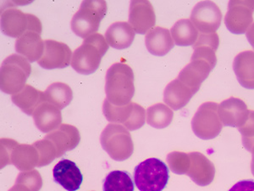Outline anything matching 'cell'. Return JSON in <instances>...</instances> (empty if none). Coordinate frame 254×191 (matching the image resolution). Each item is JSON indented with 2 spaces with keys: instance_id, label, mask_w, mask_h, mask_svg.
<instances>
[{
  "instance_id": "31",
  "label": "cell",
  "mask_w": 254,
  "mask_h": 191,
  "mask_svg": "<svg viewBox=\"0 0 254 191\" xmlns=\"http://www.w3.org/2000/svg\"><path fill=\"white\" fill-rule=\"evenodd\" d=\"M43 187V180L37 170L21 172L15 180V185L8 191H39Z\"/></svg>"
},
{
  "instance_id": "38",
  "label": "cell",
  "mask_w": 254,
  "mask_h": 191,
  "mask_svg": "<svg viewBox=\"0 0 254 191\" xmlns=\"http://www.w3.org/2000/svg\"><path fill=\"white\" fill-rule=\"evenodd\" d=\"M246 36H247L248 40H249V43H250V44H251L254 49V23L252 24V26L248 30V32H247Z\"/></svg>"
},
{
  "instance_id": "37",
  "label": "cell",
  "mask_w": 254,
  "mask_h": 191,
  "mask_svg": "<svg viewBox=\"0 0 254 191\" xmlns=\"http://www.w3.org/2000/svg\"><path fill=\"white\" fill-rule=\"evenodd\" d=\"M229 191H254V181L252 180H242L234 185Z\"/></svg>"
},
{
  "instance_id": "19",
  "label": "cell",
  "mask_w": 254,
  "mask_h": 191,
  "mask_svg": "<svg viewBox=\"0 0 254 191\" xmlns=\"http://www.w3.org/2000/svg\"><path fill=\"white\" fill-rule=\"evenodd\" d=\"M15 50L29 62L39 61L44 50V41L41 38V33L26 31L15 41Z\"/></svg>"
},
{
  "instance_id": "4",
  "label": "cell",
  "mask_w": 254,
  "mask_h": 191,
  "mask_svg": "<svg viewBox=\"0 0 254 191\" xmlns=\"http://www.w3.org/2000/svg\"><path fill=\"white\" fill-rule=\"evenodd\" d=\"M106 12L107 3L105 1H83L70 22L72 32L82 38L95 34Z\"/></svg>"
},
{
  "instance_id": "26",
  "label": "cell",
  "mask_w": 254,
  "mask_h": 191,
  "mask_svg": "<svg viewBox=\"0 0 254 191\" xmlns=\"http://www.w3.org/2000/svg\"><path fill=\"white\" fill-rule=\"evenodd\" d=\"M11 99L13 103L26 115L32 116L39 104L45 101V96L43 91L26 84L19 93L12 96Z\"/></svg>"
},
{
  "instance_id": "25",
  "label": "cell",
  "mask_w": 254,
  "mask_h": 191,
  "mask_svg": "<svg viewBox=\"0 0 254 191\" xmlns=\"http://www.w3.org/2000/svg\"><path fill=\"white\" fill-rule=\"evenodd\" d=\"M38 162L39 155L34 145L18 143L12 151L9 165L15 166L20 171H32L38 167Z\"/></svg>"
},
{
  "instance_id": "13",
  "label": "cell",
  "mask_w": 254,
  "mask_h": 191,
  "mask_svg": "<svg viewBox=\"0 0 254 191\" xmlns=\"http://www.w3.org/2000/svg\"><path fill=\"white\" fill-rule=\"evenodd\" d=\"M129 22L135 32L145 34L156 23V15L153 6L149 1H131L129 9Z\"/></svg>"
},
{
  "instance_id": "28",
  "label": "cell",
  "mask_w": 254,
  "mask_h": 191,
  "mask_svg": "<svg viewBox=\"0 0 254 191\" xmlns=\"http://www.w3.org/2000/svg\"><path fill=\"white\" fill-rule=\"evenodd\" d=\"M174 43L178 46L194 45L199 37L198 31L189 19H181L171 27Z\"/></svg>"
},
{
  "instance_id": "15",
  "label": "cell",
  "mask_w": 254,
  "mask_h": 191,
  "mask_svg": "<svg viewBox=\"0 0 254 191\" xmlns=\"http://www.w3.org/2000/svg\"><path fill=\"white\" fill-rule=\"evenodd\" d=\"M249 108L241 98L231 97L219 105V116L224 126L242 127L249 118Z\"/></svg>"
},
{
  "instance_id": "17",
  "label": "cell",
  "mask_w": 254,
  "mask_h": 191,
  "mask_svg": "<svg viewBox=\"0 0 254 191\" xmlns=\"http://www.w3.org/2000/svg\"><path fill=\"white\" fill-rule=\"evenodd\" d=\"M55 182L67 191H77L81 187L83 177L75 162L61 160L53 169Z\"/></svg>"
},
{
  "instance_id": "21",
  "label": "cell",
  "mask_w": 254,
  "mask_h": 191,
  "mask_svg": "<svg viewBox=\"0 0 254 191\" xmlns=\"http://www.w3.org/2000/svg\"><path fill=\"white\" fill-rule=\"evenodd\" d=\"M145 44L152 55L164 56L173 49L175 43L167 28L155 26L146 34Z\"/></svg>"
},
{
  "instance_id": "18",
  "label": "cell",
  "mask_w": 254,
  "mask_h": 191,
  "mask_svg": "<svg viewBox=\"0 0 254 191\" xmlns=\"http://www.w3.org/2000/svg\"><path fill=\"white\" fill-rule=\"evenodd\" d=\"M45 139H49L54 144L58 152V157H61L66 151H72L79 145L81 134L77 127L64 123L47 134Z\"/></svg>"
},
{
  "instance_id": "6",
  "label": "cell",
  "mask_w": 254,
  "mask_h": 191,
  "mask_svg": "<svg viewBox=\"0 0 254 191\" xmlns=\"http://www.w3.org/2000/svg\"><path fill=\"white\" fill-rule=\"evenodd\" d=\"M102 147L113 160L122 162L130 158L134 151V144L127 127L118 123H110L100 136Z\"/></svg>"
},
{
  "instance_id": "33",
  "label": "cell",
  "mask_w": 254,
  "mask_h": 191,
  "mask_svg": "<svg viewBox=\"0 0 254 191\" xmlns=\"http://www.w3.org/2000/svg\"><path fill=\"white\" fill-rule=\"evenodd\" d=\"M36 149L38 150L39 155V162H38V168L49 165L55 159L58 158V152L55 148V145L49 139H41L38 141L33 143Z\"/></svg>"
},
{
  "instance_id": "11",
  "label": "cell",
  "mask_w": 254,
  "mask_h": 191,
  "mask_svg": "<svg viewBox=\"0 0 254 191\" xmlns=\"http://www.w3.org/2000/svg\"><path fill=\"white\" fill-rule=\"evenodd\" d=\"M190 20L202 33L211 34L219 29L222 20V12L214 2L202 1L194 6Z\"/></svg>"
},
{
  "instance_id": "2",
  "label": "cell",
  "mask_w": 254,
  "mask_h": 191,
  "mask_svg": "<svg viewBox=\"0 0 254 191\" xmlns=\"http://www.w3.org/2000/svg\"><path fill=\"white\" fill-rule=\"evenodd\" d=\"M109 49L107 41L100 33L85 38L81 46L75 49L71 59V67L76 73L89 75L97 71L102 58Z\"/></svg>"
},
{
  "instance_id": "35",
  "label": "cell",
  "mask_w": 254,
  "mask_h": 191,
  "mask_svg": "<svg viewBox=\"0 0 254 191\" xmlns=\"http://www.w3.org/2000/svg\"><path fill=\"white\" fill-rule=\"evenodd\" d=\"M238 130L243 136V146L251 152L254 147V110L249 111L247 122L242 127H238Z\"/></svg>"
},
{
  "instance_id": "8",
  "label": "cell",
  "mask_w": 254,
  "mask_h": 191,
  "mask_svg": "<svg viewBox=\"0 0 254 191\" xmlns=\"http://www.w3.org/2000/svg\"><path fill=\"white\" fill-rule=\"evenodd\" d=\"M219 116V104L208 101L200 105L191 120V128L199 139H213L216 138L223 128Z\"/></svg>"
},
{
  "instance_id": "29",
  "label": "cell",
  "mask_w": 254,
  "mask_h": 191,
  "mask_svg": "<svg viewBox=\"0 0 254 191\" xmlns=\"http://www.w3.org/2000/svg\"><path fill=\"white\" fill-rule=\"evenodd\" d=\"M45 101L62 110L70 104L73 98L71 88L64 83H54L47 88L44 92Z\"/></svg>"
},
{
  "instance_id": "9",
  "label": "cell",
  "mask_w": 254,
  "mask_h": 191,
  "mask_svg": "<svg viewBox=\"0 0 254 191\" xmlns=\"http://www.w3.org/2000/svg\"><path fill=\"white\" fill-rule=\"evenodd\" d=\"M105 118L113 123H122L128 130L139 129L146 121V110L140 104L130 102L125 105H114L105 98L103 104Z\"/></svg>"
},
{
  "instance_id": "7",
  "label": "cell",
  "mask_w": 254,
  "mask_h": 191,
  "mask_svg": "<svg viewBox=\"0 0 254 191\" xmlns=\"http://www.w3.org/2000/svg\"><path fill=\"white\" fill-rule=\"evenodd\" d=\"M169 178L167 166L157 158L141 162L134 172L135 185L140 191H163Z\"/></svg>"
},
{
  "instance_id": "14",
  "label": "cell",
  "mask_w": 254,
  "mask_h": 191,
  "mask_svg": "<svg viewBox=\"0 0 254 191\" xmlns=\"http://www.w3.org/2000/svg\"><path fill=\"white\" fill-rule=\"evenodd\" d=\"M215 66L200 58L190 59V63L180 72L177 79L196 94Z\"/></svg>"
},
{
  "instance_id": "12",
  "label": "cell",
  "mask_w": 254,
  "mask_h": 191,
  "mask_svg": "<svg viewBox=\"0 0 254 191\" xmlns=\"http://www.w3.org/2000/svg\"><path fill=\"white\" fill-rule=\"evenodd\" d=\"M72 55L67 44L59 41L46 39L44 40V54L38 63L44 69H62L71 63Z\"/></svg>"
},
{
  "instance_id": "20",
  "label": "cell",
  "mask_w": 254,
  "mask_h": 191,
  "mask_svg": "<svg viewBox=\"0 0 254 191\" xmlns=\"http://www.w3.org/2000/svg\"><path fill=\"white\" fill-rule=\"evenodd\" d=\"M32 117L36 127L43 133H51L62 122L61 110L47 101L39 104L32 114Z\"/></svg>"
},
{
  "instance_id": "34",
  "label": "cell",
  "mask_w": 254,
  "mask_h": 191,
  "mask_svg": "<svg viewBox=\"0 0 254 191\" xmlns=\"http://www.w3.org/2000/svg\"><path fill=\"white\" fill-rule=\"evenodd\" d=\"M167 163L174 174H187L190 164V155L181 151H173L168 154Z\"/></svg>"
},
{
  "instance_id": "23",
  "label": "cell",
  "mask_w": 254,
  "mask_h": 191,
  "mask_svg": "<svg viewBox=\"0 0 254 191\" xmlns=\"http://www.w3.org/2000/svg\"><path fill=\"white\" fill-rule=\"evenodd\" d=\"M135 33L132 26L126 21H116L111 24L105 32L108 44L114 49H125L132 44Z\"/></svg>"
},
{
  "instance_id": "3",
  "label": "cell",
  "mask_w": 254,
  "mask_h": 191,
  "mask_svg": "<svg viewBox=\"0 0 254 191\" xmlns=\"http://www.w3.org/2000/svg\"><path fill=\"white\" fill-rule=\"evenodd\" d=\"M32 67L29 61L20 55L6 57L0 70V89L3 93L14 96L19 93L26 84Z\"/></svg>"
},
{
  "instance_id": "24",
  "label": "cell",
  "mask_w": 254,
  "mask_h": 191,
  "mask_svg": "<svg viewBox=\"0 0 254 191\" xmlns=\"http://www.w3.org/2000/svg\"><path fill=\"white\" fill-rule=\"evenodd\" d=\"M194 95L192 90L176 79L165 88L164 101L172 110H181L189 103Z\"/></svg>"
},
{
  "instance_id": "32",
  "label": "cell",
  "mask_w": 254,
  "mask_h": 191,
  "mask_svg": "<svg viewBox=\"0 0 254 191\" xmlns=\"http://www.w3.org/2000/svg\"><path fill=\"white\" fill-rule=\"evenodd\" d=\"M104 191H134V184L129 174L116 170L106 177Z\"/></svg>"
},
{
  "instance_id": "5",
  "label": "cell",
  "mask_w": 254,
  "mask_h": 191,
  "mask_svg": "<svg viewBox=\"0 0 254 191\" xmlns=\"http://www.w3.org/2000/svg\"><path fill=\"white\" fill-rule=\"evenodd\" d=\"M43 26L37 16L24 13L16 6L6 2L1 8V30L11 38H20L26 31L42 33Z\"/></svg>"
},
{
  "instance_id": "22",
  "label": "cell",
  "mask_w": 254,
  "mask_h": 191,
  "mask_svg": "<svg viewBox=\"0 0 254 191\" xmlns=\"http://www.w3.org/2000/svg\"><path fill=\"white\" fill-rule=\"evenodd\" d=\"M233 69L239 84L248 90H254V51L239 53L233 61Z\"/></svg>"
},
{
  "instance_id": "16",
  "label": "cell",
  "mask_w": 254,
  "mask_h": 191,
  "mask_svg": "<svg viewBox=\"0 0 254 191\" xmlns=\"http://www.w3.org/2000/svg\"><path fill=\"white\" fill-rule=\"evenodd\" d=\"M189 155L190 164L187 175L197 186H209L215 177L214 163L200 152H190Z\"/></svg>"
},
{
  "instance_id": "36",
  "label": "cell",
  "mask_w": 254,
  "mask_h": 191,
  "mask_svg": "<svg viewBox=\"0 0 254 191\" xmlns=\"http://www.w3.org/2000/svg\"><path fill=\"white\" fill-rule=\"evenodd\" d=\"M17 141L11 139H1L0 140V168L9 165V160L13 149L17 145Z\"/></svg>"
},
{
  "instance_id": "10",
  "label": "cell",
  "mask_w": 254,
  "mask_h": 191,
  "mask_svg": "<svg viewBox=\"0 0 254 191\" xmlns=\"http://www.w3.org/2000/svg\"><path fill=\"white\" fill-rule=\"evenodd\" d=\"M254 1H230L225 16L227 29L234 34H243L254 21Z\"/></svg>"
},
{
  "instance_id": "39",
  "label": "cell",
  "mask_w": 254,
  "mask_h": 191,
  "mask_svg": "<svg viewBox=\"0 0 254 191\" xmlns=\"http://www.w3.org/2000/svg\"><path fill=\"white\" fill-rule=\"evenodd\" d=\"M252 154H253V158H252V162H251V170L252 173L254 174V147L253 150H252Z\"/></svg>"
},
{
  "instance_id": "1",
  "label": "cell",
  "mask_w": 254,
  "mask_h": 191,
  "mask_svg": "<svg viewBox=\"0 0 254 191\" xmlns=\"http://www.w3.org/2000/svg\"><path fill=\"white\" fill-rule=\"evenodd\" d=\"M105 94L110 104L118 106L129 104L135 95L131 67L122 62L113 64L106 73Z\"/></svg>"
},
{
  "instance_id": "30",
  "label": "cell",
  "mask_w": 254,
  "mask_h": 191,
  "mask_svg": "<svg viewBox=\"0 0 254 191\" xmlns=\"http://www.w3.org/2000/svg\"><path fill=\"white\" fill-rule=\"evenodd\" d=\"M173 110L167 104L158 103L151 105L146 111V121L151 127L162 129L168 127L173 121Z\"/></svg>"
},
{
  "instance_id": "27",
  "label": "cell",
  "mask_w": 254,
  "mask_h": 191,
  "mask_svg": "<svg viewBox=\"0 0 254 191\" xmlns=\"http://www.w3.org/2000/svg\"><path fill=\"white\" fill-rule=\"evenodd\" d=\"M220 45V38L216 32L211 34L201 33L193 45L192 58H200L208 61L216 66V51Z\"/></svg>"
}]
</instances>
